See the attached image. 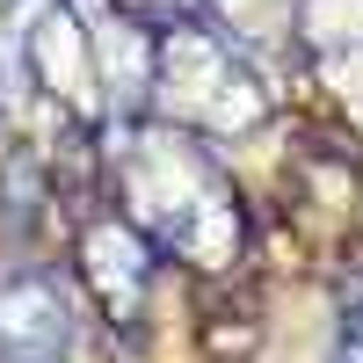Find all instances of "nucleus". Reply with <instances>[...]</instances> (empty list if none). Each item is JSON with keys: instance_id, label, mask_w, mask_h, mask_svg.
I'll use <instances>...</instances> for the list:
<instances>
[{"instance_id": "obj_1", "label": "nucleus", "mask_w": 363, "mask_h": 363, "mask_svg": "<svg viewBox=\"0 0 363 363\" xmlns=\"http://www.w3.org/2000/svg\"><path fill=\"white\" fill-rule=\"evenodd\" d=\"M342 363H363V284L349 291V306H342Z\"/></svg>"}]
</instances>
